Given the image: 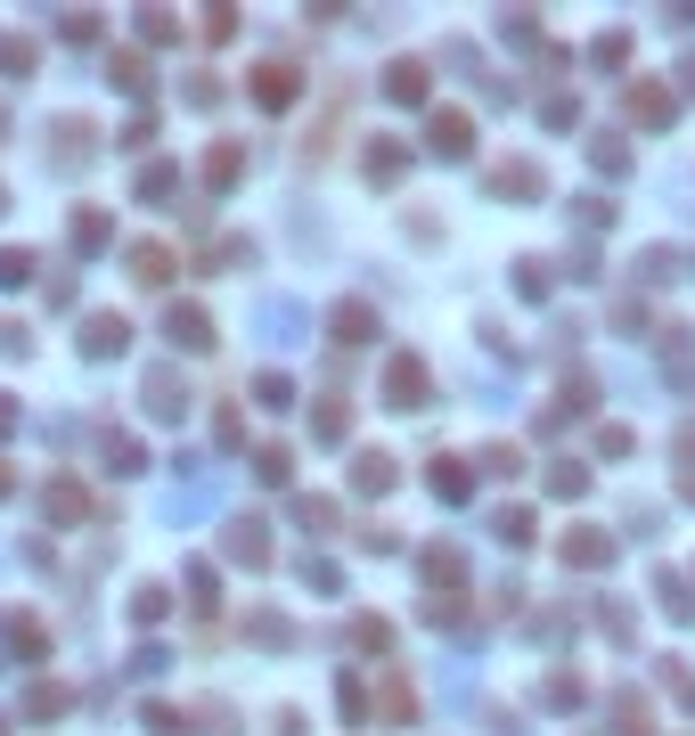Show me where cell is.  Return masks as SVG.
Returning <instances> with one entry per match:
<instances>
[{
  "label": "cell",
  "mask_w": 695,
  "mask_h": 736,
  "mask_svg": "<svg viewBox=\"0 0 695 736\" xmlns=\"http://www.w3.org/2000/svg\"><path fill=\"white\" fill-rule=\"evenodd\" d=\"M255 475H262V483H287V475H294V450H287V442H262V450H255Z\"/></svg>",
  "instance_id": "obj_30"
},
{
  "label": "cell",
  "mask_w": 695,
  "mask_h": 736,
  "mask_svg": "<svg viewBox=\"0 0 695 736\" xmlns=\"http://www.w3.org/2000/svg\"><path fill=\"white\" fill-rule=\"evenodd\" d=\"M33 279V255L25 246H0V287H25Z\"/></svg>",
  "instance_id": "obj_37"
},
{
  "label": "cell",
  "mask_w": 695,
  "mask_h": 736,
  "mask_svg": "<svg viewBox=\"0 0 695 736\" xmlns=\"http://www.w3.org/2000/svg\"><path fill=\"white\" fill-rule=\"evenodd\" d=\"M491 188H499V197H540V164H491Z\"/></svg>",
  "instance_id": "obj_20"
},
{
  "label": "cell",
  "mask_w": 695,
  "mask_h": 736,
  "mask_svg": "<svg viewBox=\"0 0 695 736\" xmlns=\"http://www.w3.org/2000/svg\"><path fill=\"white\" fill-rule=\"evenodd\" d=\"M0 214H9V188H0Z\"/></svg>",
  "instance_id": "obj_55"
},
{
  "label": "cell",
  "mask_w": 695,
  "mask_h": 736,
  "mask_svg": "<svg viewBox=\"0 0 695 736\" xmlns=\"http://www.w3.org/2000/svg\"><path fill=\"white\" fill-rule=\"evenodd\" d=\"M311 434H320V442H344V434H352V410H344V402H320V410H311Z\"/></svg>",
  "instance_id": "obj_29"
},
{
  "label": "cell",
  "mask_w": 695,
  "mask_h": 736,
  "mask_svg": "<svg viewBox=\"0 0 695 736\" xmlns=\"http://www.w3.org/2000/svg\"><path fill=\"white\" fill-rule=\"evenodd\" d=\"M0 66L25 74V66H33V41H25V33H0Z\"/></svg>",
  "instance_id": "obj_44"
},
{
  "label": "cell",
  "mask_w": 695,
  "mask_h": 736,
  "mask_svg": "<svg viewBox=\"0 0 695 736\" xmlns=\"http://www.w3.org/2000/svg\"><path fill=\"white\" fill-rule=\"evenodd\" d=\"M385 99L393 107H426V58H393L385 66Z\"/></svg>",
  "instance_id": "obj_9"
},
{
  "label": "cell",
  "mask_w": 695,
  "mask_h": 736,
  "mask_svg": "<svg viewBox=\"0 0 695 736\" xmlns=\"http://www.w3.org/2000/svg\"><path fill=\"white\" fill-rule=\"evenodd\" d=\"M352 491H376V499H385V491H393V458H385V450H361V458H352Z\"/></svg>",
  "instance_id": "obj_18"
},
{
  "label": "cell",
  "mask_w": 695,
  "mask_h": 736,
  "mask_svg": "<svg viewBox=\"0 0 695 736\" xmlns=\"http://www.w3.org/2000/svg\"><path fill=\"white\" fill-rule=\"evenodd\" d=\"M680 74H687V91H695V58H687V66H680Z\"/></svg>",
  "instance_id": "obj_54"
},
{
  "label": "cell",
  "mask_w": 695,
  "mask_h": 736,
  "mask_svg": "<svg viewBox=\"0 0 695 736\" xmlns=\"http://www.w3.org/2000/svg\"><path fill=\"white\" fill-rule=\"evenodd\" d=\"M139 41H156V50H164V41H180V17L173 9H139Z\"/></svg>",
  "instance_id": "obj_34"
},
{
  "label": "cell",
  "mask_w": 695,
  "mask_h": 736,
  "mask_svg": "<svg viewBox=\"0 0 695 736\" xmlns=\"http://www.w3.org/2000/svg\"><path fill=\"white\" fill-rule=\"evenodd\" d=\"M41 508H50L58 524H82V516H91V491H82V483H50V491H41Z\"/></svg>",
  "instance_id": "obj_19"
},
{
  "label": "cell",
  "mask_w": 695,
  "mask_h": 736,
  "mask_svg": "<svg viewBox=\"0 0 695 736\" xmlns=\"http://www.w3.org/2000/svg\"><path fill=\"white\" fill-rule=\"evenodd\" d=\"M0 434H17V402H9V393H0Z\"/></svg>",
  "instance_id": "obj_52"
},
{
  "label": "cell",
  "mask_w": 695,
  "mask_h": 736,
  "mask_svg": "<svg viewBox=\"0 0 695 736\" xmlns=\"http://www.w3.org/2000/svg\"><path fill=\"white\" fill-rule=\"evenodd\" d=\"M581 696H589L581 671H557V680H549V704H581Z\"/></svg>",
  "instance_id": "obj_47"
},
{
  "label": "cell",
  "mask_w": 695,
  "mask_h": 736,
  "mask_svg": "<svg viewBox=\"0 0 695 736\" xmlns=\"http://www.w3.org/2000/svg\"><path fill=\"white\" fill-rule=\"evenodd\" d=\"M294 524H311V532H335V499H294Z\"/></svg>",
  "instance_id": "obj_40"
},
{
  "label": "cell",
  "mask_w": 695,
  "mask_h": 736,
  "mask_svg": "<svg viewBox=\"0 0 695 736\" xmlns=\"http://www.w3.org/2000/svg\"><path fill=\"white\" fill-rule=\"evenodd\" d=\"M549 491H557V499H581V491H589V467H581V458H557V467H549Z\"/></svg>",
  "instance_id": "obj_31"
},
{
  "label": "cell",
  "mask_w": 695,
  "mask_h": 736,
  "mask_svg": "<svg viewBox=\"0 0 695 736\" xmlns=\"http://www.w3.org/2000/svg\"><path fill=\"white\" fill-rule=\"evenodd\" d=\"M139 721L156 728V736H205V728H197V712H180V704H147Z\"/></svg>",
  "instance_id": "obj_24"
},
{
  "label": "cell",
  "mask_w": 695,
  "mask_h": 736,
  "mask_svg": "<svg viewBox=\"0 0 695 736\" xmlns=\"http://www.w3.org/2000/svg\"><path fill=\"white\" fill-rule=\"evenodd\" d=\"M671 450H680V491L695 499V417H687V426H680V442H671Z\"/></svg>",
  "instance_id": "obj_38"
},
{
  "label": "cell",
  "mask_w": 695,
  "mask_h": 736,
  "mask_svg": "<svg viewBox=\"0 0 695 736\" xmlns=\"http://www.w3.org/2000/svg\"><path fill=\"white\" fill-rule=\"evenodd\" d=\"M385 402L393 410H426L434 402V376H426L417 352H393V361H385Z\"/></svg>",
  "instance_id": "obj_1"
},
{
  "label": "cell",
  "mask_w": 695,
  "mask_h": 736,
  "mask_svg": "<svg viewBox=\"0 0 695 736\" xmlns=\"http://www.w3.org/2000/svg\"><path fill=\"white\" fill-rule=\"evenodd\" d=\"M376 712H385L393 728H409V721H417V696H409V680H402V671H385V687H376Z\"/></svg>",
  "instance_id": "obj_14"
},
{
  "label": "cell",
  "mask_w": 695,
  "mask_h": 736,
  "mask_svg": "<svg viewBox=\"0 0 695 736\" xmlns=\"http://www.w3.org/2000/svg\"><path fill=\"white\" fill-rule=\"evenodd\" d=\"M164 335H173L180 352H205V344H214V320H205L197 303H173V311H164Z\"/></svg>",
  "instance_id": "obj_10"
},
{
  "label": "cell",
  "mask_w": 695,
  "mask_h": 736,
  "mask_svg": "<svg viewBox=\"0 0 695 736\" xmlns=\"http://www.w3.org/2000/svg\"><path fill=\"white\" fill-rule=\"evenodd\" d=\"M328 335H335V344H369V335H376V311L352 294V303H335V311H328Z\"/></svg>",
  "instance_id": "obj_11"
},
{
  "label": "cell",
  "mask_w": 695,
  "mask_h": 736,
  "mask_svg": "<svg viewBox=\"0 0 695 736\" xmlns=\"http://www.w3.org/2000/svg\"><path fill=\"white\" fill-rule=\"evenodd\" d=\"M221 557H238V564H270V524L238 516V524L221 532Z\"/></svg>",
  "instance_id": "obj_8"
},
{
  "label": "cell",
  "mask_w": 695,
  "mask_h": 736,
  "mask_svg": "<svg viewBox=\"0 0 695 736\" xmlns=\"http://www.w3.org/2000/svg\"><path fill=\"white\" fill-rule=\"evenodd\" d=\"M255 402H262V410H287V402H294V385H287L279 369H262V376H255Z\"/></svg>",
  "instance_id": "obj_36"
},
{
  "label": "cell",
  "mask_w": 695,
  "mask_h": 736,
  "mask_svg": "<svg viewBox=\"0 0 695 736\" xmlns=\"http://www.w3.org/2000/svg\"><path fill=\"white\" fill-rule=\"evenodd\" d=\"M622 107H630V123H646V132H663V123L680 115V99H671L663 82H630V99H622Z\"/></svg>",
  "instance_id": "obj_7"
},
{
  "label": "cell",
  "mask_w": 695,
  "mask_h": 736,
  "mask_svg": "<svg viewBox=\"0 0 695 736\" xmlns=\"http://www.w3.org/2000/svg\"><path fill=\"white\" fill-rule=\"evenodd\" d=\"M246 630H255V639H262V646H287V639H294V630H287L279 614H255V622H246Z\"/></svg>",
  "instance_id": "obj_49"
},
{
  "label": "cell",
  "mask_w": 695,
  "mask_h": 736,
  "mask_svg": "<svg viewBox=\"0 0 695 736\" xmlns=\"http://www.w3.org/2000/svg\"><path fill=\"white\" fill-rule=\"evenodd\" d=\"M540 123H549V132H564V123H581V107H573V99H549V107H540Z\"/></svg>",
  "instance_id": "obj_51"
},
{
  "label": "cell",
  "mask_w": 695,
  "mask_h": 736,
  "mask_svg": "<svg viewBox=\"0 0 695 736\" xmlns=\"http://www.w3.org/2000/svg\"><path fill=\"white\" fill-rule=\"evenodd\" d=\"M107 238H115V221L98 214V205H82V214H74V246H82V255H98Z\"/></svg>",
  "instance_id": "obj_25"
},
{
  "label": "cell",
  "mask_w": 695,
  "mask_h": 736,
  "mask_svg": "<svg viewBox=\"0 0 695 736\" xmlns=\"http://www.w3.org/2000/svg\"><path fill=\"white\" fill-rule=\"evenodd\" d=\"M663 614H671V622H687V614H695V598H687V581H680V573H663Z\"/></svg>",
  "instance_id": "obj_43"
},
{
  "label": "cell",
  "mask_w": 695,
  "mask_h": 736,
  "mask_svg": "<svg viewBox=\"0 0 695 736\" xmlns=\"http://www.w3.org/2000/svg\"><path fill=\"white\" fill-rule=\"evenodd\" d=\"M50 139H58V147H50L58 173H82V164H91V139H98V132H91L82 115H58V123H50Z\"/></svg>",
  "instance_id": "obj_5"
},
{
  "label": "cell",
  "mask_w": 695,
  "mask_h": 736,
  "mask_svg": "<svg viewBox=\"0 0 695 736\" xmlns=\"http://www.w3.org/2000/svg\"><path fill=\"white\" fill-rule=\"evenodd\" d=\"M123 344H132V320H123V311H91V320H82V352H91V361H115Z\"/></svg>",
  "instance_id": "obj_6"
},
{
  "label": "cell",
  "mask_w": 695,
  "mask_h": 736,
  "mask_svg": "<svg viewBox=\"0 0 695 736\" xmlns=\"http://www.w3.org/2000/svg\"><path fill=\"white\" fill-rule=\"evenodd\" d=\"M516 287L540 303V294H549V262H516Z\"/></svg>",
  "instance_id": "obj_46"
},
{
  "label": "cell",
  "mask_w": 695,
  "mask_h": 736,
  "mask_svg": "<svg viewBox=\"0 0 695 736\" xmlns=\"http://www.w3.org/2000/svg\"><path fill=\"white\" fill-rule=\"evenodd\" d=\"M66 704H74V696H66L58 680H33V687H25V721H58Z\"/></svg>",
  "instance_id": "obj_23"
},
{
  "label": "cell",
  "mask_w": 695,
  "mask_h": 736,
  "mask_svg": "<svg viewBox=\"0 0 695 736\" xmlns=\"http://www.w3.org/2000/svg\"><path fill=\"white\" fill-rule=\"evenodd\" d=\"M426 147L458 164V156L475 147V115H467V107H434V115H426Z\"/></svg>",
  "instance_id": "obj_4"
},
{
  "label": "cell",
  "mask_w": 695,
  "mask_h": 736,
  "mask_svg": "<svg viewBox=\"0 0 695 736\" xmlns=\"http://www.w3.org/2000/svg\"><path fill=\"white\" fill-rule=\"evenodd\" d=\"M344 721H352V728L369 721V687H361V680H344Z\"/></svg>",
  "instance_id": "obj_50"
},
{
  "label": "cell",
  "mask_w": 695,
  "mask_h": 736,
  "mask_svg": "<svg viewBox=\"0 0 695 736\" xmlns=\"http://www.w3.org/2000/svg\"><path fill=\"white\" fill-rule=\"evenodd\" d=\"M173 188H180V164H147L139 173V205H164Z\"/></svg>",
  "instance_id": "obj_28"
},
{
  "label": "cell",
  "mask_w": 695,
  "mask_h": 736,
  "mask_svg": "<svg viewBox=\"0 0 695 736\" xmlns=\"http://www.w3.org/2000/svg\"><path fill=\"white\" fill-rule=\"evenodd\" d=\"M107 467L115 475H139V442L132 434H107Z\"/></svg>",
  "instance_id": "obj_42"
},
{
  "label": "cell",
  "mask_w": 695,
  "mask_h": 736,
  "mask_svg": "<svg viewBox=\"0 0 695 736\" xmlns=\"http://www.w3.org/2000/svg\"><path fill=\"white\" fill-rule=\"evenodd\" d=\"M132 279H139V287H164V279H173V246L139 238V246H132Z\"/></svg>",
  "instance_id": "obj_13"
},
{
  "label": "cell",
  "mask_w": 695,
  "mask_h": 736,
  "mask_svg": "<svg viewBox=\"0 0 695 736\" xmlns=\"http://www.w3.org/2000/svg\"><path fill=\"white\" fill-rule=\"evenodd\" d=\"M589 58H598V66H622V58H630V33H598V41H589Z\"/></svg>",
  "instance_id": "obj_45"
},
{
  "label": "cell",
  "mask_w": 695,
  "mask_h": 736,
  "mask_svg": "<svg viewBox=\"0 0 695 736\" xmlns=\"http://www.w3.org/2000/svg\"><path fill=\"white\" fill-rule=\"evenodd\" d=\"M107 82H115V91H132V99H147V58L139 50H107Z\"/></svg>",
  "instance_id": "obj_17"
},
{
  "label": "cell",
  "mask_w": 695,
  "mask_h": 736,
  "mask_svg": "<svg viewBox=\"0 0 695 736\" xmlns=\"http://www.w3.org/2000/svg\"><path fill=\"white\" fill-rule=\"evenodd\" d=\"M9 630H17V655H25V663H41V646H50V630H41V614H17Z\"/></svg>",
  "instance_id": "obj_33"
},
{
  "label": "cell",
  "mask_w": 695,
  "mask_h": 736,
  "mask_svg": "<svg viewBox=\"0 0 695 736\" xmlns=\"http://www.w3.org/2000/svg\"><path fill=\"white\" fill-rule=\"evenodd\" d=\"M402 173H409V147H369V180L376 188H393Z\"/></svg>",
  "instance_id": "obj_27"
},
{
  "label": "cell",
  "mask_w": 695,
  "mask_h": 736,
  "mask_svg": "<svg viewBox=\"0 0 695 736\" xmlns=\"http://www.w3.org/2000/svg\"><path fill=\"white\" fill-rule=\"evenodd\" d=\"M614 721H622V736H655V704H646L639 687H622V696H614Z\"/></svg>",
  "instance_id": "obj_22"
},
{
  "label": "cell",
  "mask_w": 695,
  "mask_h": 736,
  "mask_svg": "<svg viewBox=\"0 0 695 736\" xmlns=\"http://www.w3.org/2000/svg\"><path fill=\"white\" fill-rule=\"evenodd\" d=\"M17 491V475H9V458H0V499H9Z\"/></svg>",
  "instance_id": "obj_53"
},
{
  "label": "cell",
  "mask_w": 695,
  "mask_h": 736,
  "mask_svg": "<svg viewBox=\"0 0 695 736\" xmlns=\"http://www.w3.org/2000/svg\"><path fill=\"white\" fill-rule=\"evenodd\" d=\"M687 335H695V328H663V361H671V376H680V385L695 376V344H687Z\"/></svg>",
  "instance_id": "obj_26"
},
{
  "label": "cell",
  "mask_w": 695,
  "mask_h": 736,
  "mask_svg": "<svg viewBox=\"0 0 695 736\" xmlns=\"http://www.w3.org/2000/svg\"><path fill=\"white\" fill-rule=\"evenodd\" d=\"M246 173V147L238 139H214V156H205V188H238Z\"/></svg>",
  "instance_id": "obj_15"
},
{
  "label": "cell",
  "mask_w": 695,
  "mask_h": 736,
  "mask_svg": "<svg viewBox=\"0 0 695 736\" xmlns=\"http://www.w3.org/2000/svg\"><path fill=\"white\" fill-rule=\"evenodd\" d=\"M499 540L523 549V540H532V508H499Z\"/></svg>",
  "instance_id": "obj_41"
},
{
  "label": "cell",
  "mask_w": 695,
  "mask_h": 736,
  "mask_svg": "<svg viewBox=\"0 0 695 736\" xmlns=\"http://www.w3.org/2000/svg\"><path fill=\"white\" fill-rule=\"evenodd\" d=\"M483 475H523V450L516 442H491V450H483Z\"/></svg>",
  "instance_id": "obj_39"
},
{
  "label": "cell",
  "mask_w": 695,
  "mask_h": 736,
  "mask_svg": "<svg viewBox=\"0 0 695 736\" xmlns=\"http://www.w3.org/2000/svg\"><path fill=\"white\" fill-rule=\"evenodd\" d=\"M147 410H156V417H180V410H188V385H180L173 369H156V376H147Z\"/></svg>",
  "instance_id": "obj_21"
},
{
  "label": "cell",
  "mask_w": 695,
  "mask_h": 736,
  "mask_svg": "<svg viewBox=\"0 0 695 736\" xmlns=\"http://www.w3.org/2000/svg\"><path fill=\"white\" fill-rule=\"evenodd\" d=\"M352 646H369V655H385V646H393V622L361 614V622H352Z\"/></svg>",
  "instance_id": "obj_35"
},
{
  "label": "cell",
  "mask_w": 695,
  "mask_h": 736,
  "mask_svg": "<svg viewBox=\"0 0 695 736\" xmlns=\"http://www.w3.org/2000/svg\"><path fill=\"white\" fill-rule=\"evenodd\" d=\"M598 450H605V458H630V450H639V434H630V426H605Z\"/></svg>",
  "instance_id": "obj_48"
},
{
  "label": "cell",
  "mask_w": 695,
  "mask_h": 736,
  "mask_svg": "<svg viewBox=\"0 0 695 736\" xmlns=\"http://www.w3.org/2000/svg\"><path fill=\"white\" fill-rule=\"evenodd\" d=\"M246 91H255V107H270V115H287L294 99H303V74H294L287 58H270V66H255V82H246Z\"/></svg>",
  "instance_id": "obj_3"
},
{
  "label": "cell",
  "mask_w": 695,
  "mask_h": 736,
  "mask_svg": "<svg viewBox=\"0 0 695 736\" xmlns=\"http://www.w3.org/2000/svg\"><path fill=\"white\" fill-rule=\"evenodd\" d=\"M557 557H564V573H605V564H614V532H589V524H573V532L557 540Z\"/></svg>",
  "instance_id": "obj_2"
},
{
  "label": "cell",
  "mask_w": 695,
  "mask_h": 736,
  "mask_svg": "<svg viewBox=\"0 0 695 736\" xmlns=\"http://www.w3.org/2000/svg\"><path fill=\"white\" fill-rule=\"evenodd\" d=\"M426 581H434V598H458V581H467V557H458V549H426Z\"/></svg>",
  "instance_id": "obj_16"
},
{
  "label": "cell",
  "mask_w": 695,
  "mask_h": 736,
  "mask_svg": "<svg viewBox=\"0 0 695 736\" xmlns=\"http://www.w3.org/2000/svg\"><path fill=\"white\" fill-rule=\"evenodd\" d=\"M0 132H9V107H0Z\"/></svg>",
  "instance_id": "obj_56"
},
{
  "label": "cell",
  "mask_w": 695,
  "mask_h": 736,
  "mask_svg": "<svg viewBox=\"0 0 695 736\" xmlns=\"http://www.w3.org/2000/svg\"><path fill=\"white\" fill-rule=\"evenodd\" d=\"M164 614H173V598H164V589H156V581H147V589H139V598H132V622H139V630H156Z\"/></svg>",
  "instance_id": "obj_32"
},
{
  "label": "cell",
  "mask_w": 695,
  "mask_h": 736,
  "mask_svg": "<svg viewBox=\"0 0 695 736\" xmlns=\"http://www.w3.org/2000/svg\"><path fill=\"white\" fill-rule=\"evenodd\" d=\"M426 483H434V499H442V508H458V499L475 491V467H467V458H434V467H426Z\"/></svg>",
  "instance_id": "obj_12"
}]
</instances>
